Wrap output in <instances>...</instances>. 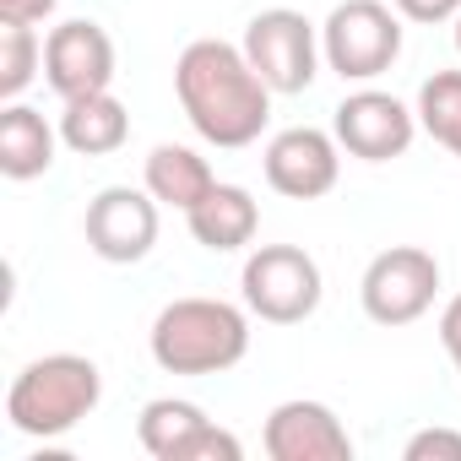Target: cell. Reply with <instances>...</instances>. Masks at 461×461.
<instances>
[{
    "label": "cell",
    "instance_id": "1",
    "mask_svg": "<svg viewBox=\"0 0 461 461\" xmlns=\"http://www.w3.org/2000/svg\"><path fill=\"white\" fill-rule=\"evenodd\" d=\"M174 98L190 120V131L206 147L240 152L256 147L261 131L272 125V87L250 66L245 44L228 39H190L174 60Z\"/></svg>",
    "mask_w": 461,
    "mask_h": 461
},
{
    "label": "cell",
    "instance_id": "2",
    "mask_svg": "<svg viewBox=\"0 0 461 461\" xmlns=\"http://www.w3.org/2000/svg\"><path fill=\"white\" fill-rule=\"evenodd\" d=\"M147 348L163 375H222L250 353V310L206 294L174 299L158 310Z\"/></svg>",
    "mask_w": 461,
    "mask_h": 461
},
{
    "label": "cell",
    "instance_id": "3",
    "mask_svg": "<svg viewBox=\"0 0 461 461\" xmlns=\"http://www.w3.org/2000/svg\"><path fill=\"white\" fill-rule=\"evenodd\" d=\"M104 402V369L82 353L33 358L6 391V423L28 439H66Z\"/></svg>",
    "mask_w": 461,
    "mask_h": 461
},
{
    "label": "cell",
    "instance_id": "4",
    "mask_svg": "<svg viewBox=\"0 0 461 461\" xmlns=\"http://www.w3.org/2000/svg\"><path fill=\"white\" fill-rule=\"evenodd\" d=\"M321 55L342 82H375L402 60V12L391 0H342L321 23Z\"/></svg>",
    "mask_w": 461,
    "mask_h": 461
},
{
    "label": "cell",
    "instance_id": "5",
    "mask_svg": "<svg viewBox=\"0 0 461 461\" xmlns=\"http://www.w3.org/2000/svg\"><path fill=\"white\" fill-rule=\"evenodd\" d=\"M240 294H245V310L267 326H299L321 310L326 299V277H321V261L299 245H261L250 250L245 272H240Z\"/></svg>",
    "mask_w": 461,
    "mask_h": 461
},
{
    "label": "cell",
    "instance_id": "6",
    "mask_svg": "<svg viewBox=\"0 0 461 461\" xmlns=\"http://www.w3.org/2000/svg\"><path fill=\"white\" fill-rule=\"evenodd\" d=\"M439 299V261L423 245H391L380 250L358 277V304L375 326H412Z\"/></svg>",
    "mask_w": 461,
    "mask_h": 461
},
{
    "label": "cell",
    "instance_id": "7",
    "mask_svg": "<svg viewBox=\"0 0 461 461\" xmlns=\"http://www.w3.org/2000/svg\"><path fill=\"white\" fill-rule=\"evenodd\" d=\"M245 55L261 71V82L283 98L310 93V82L321 77V60H326L321 55V28L294 6L256 12L250 28H245Z\"/></svg>",
    "mask_w": 461,
    "mask_h": 461
},
{
    "label": "cell",
    "instance_id": "8",
    "mask_svg": "<svg viewBox=\"0 0 461 461\" xmlns=\"http://www.w3.org/2000/svg\"><path fill=\"white\" fill-rule=\"evenodd\" d=\"M136 439L152 461H240L245 445L234 429L206 418L201 402L185 396H152L136 418Z\"/></svg>",
    "mask_w": 461,
    "mask_h": 461
},
{
    "label": "cell",
    "instance_id": "9",
    "mask_svg": "<svg viewBox=\"0 0 461 461\" xmlns=\"http://www.w3.org/2000/svg\"><path fill=\"white\" fill-rule=\"evenodd\" d=\"M158 195L141 185H104L93 201H87V217H82V234H87V250L109 267H136L152 256L158 245Z\"/></svg>",
    "mask_w": 461,
    "mask_h": 461
},
{
    "label": "cell",
    "instance_id": "10",
    "mask_svg": "<svg viewBox=\"0 0 461 461\" xmlns=\"http://www.w3.org/2000/svg\"><path fill=\"white\" fill-rule=\"evenodd\" d=\"M418 109H407L396 93H380V87H358L348 93L337 109H331V136L342 141L348 158L358 163H391V158H407L412 136H418Z\"/></svg>",
    "mask_w": 461,
    "mask_h": 461
},
{
    "label": "cell",
    "instance_id": "11",
    "mask_svg": "<svg viewBox=\"0 0 461 461\" xmlns=\"http://www.w3.org/2000/svg\"><path fill=\"white\" fill-rule=\"evenodd\" d=\"M267 185L288 201H321L342 179V141L321 125H288L261 152Z\"/></svg>",
    "mask_w": 461,
    "mask_h": 461
},
{
    "label": "cell",
    "instance_id": "12",
    "mask_svg": "<svg viewBox=\"0 0 461 461\" xmlns=\"http://www.w3.org/2000/svg\"><path fill=\"white\" fill-rule=\"evenodd\" d=\"M44 82L60 104L114 87V39L93 17H71L44 39Z\"/></svg>",
    "mask_w": 461,
    "mask_h": 461
},
{
    "label": "cell",
    "instance_id": "13",
    "mask_svg": "<svg viewBox=\"0 0 461 461\" xmlns=\"http://www.w3.org/2000/svg\"><path fill=\"white\" fill-rule=\"evenodd\" d=\"M261 445H267L272 461H353V434H348V423H342L326 402H310V396L277 402V407L267 412Z\"/></svg>",
    "mask_w": 461,
    "mask_h": 461
},
{
    "label": "cell",
    "instance_id": "14",
    "mask_svg": "<svg viewBox=\"0 0 461 461\" xmlns=\"http://www.w3.org/2000/svg\"><path fill=\"white\" fill-rule=\"evenodd\" d=\"M185 228H190V240L212 256H234L256 240V228H261V206L245 185H212L206 201H195L185 212Z\"/></svg>",
    "mask_w": 461,
    "mask_h": 461
},
{
    "label": "cell",
    "instance_id": "15",
    "mask_svg": "<svg viewBox=\"0 0 461 461\" xmlns=\"http://www.w3.org/2000/svg\"><path fill=\"white\" fill-rule=\"evenodd\" d=\"M60 125H50L39 109H28L23 98L0 109V174L28 185L39 174L55 168V152H60Z\"/></svg>",
    "mask_w": 461,
    "mask_h": 461
},
{
    "label": "cell",
    "instance_id": "16",
    "mask_svg": "<svg viewBox=\"0 0 461 461\" xmlns=\"http://www.w3.org/2000/svg\"><path fill=\"white\" fill-rule=\"evenodd\" d=\"M60 141L77 152V158H109L131 141V109L114 98V93H87V98H71L66 114H60Z\"/></svg>",
    "mask_w": 461,
    "mask_h": 461
},
{
    "label": "cell",
    "instance_id": "17",
    "mask_svg": "<svg viewBox=\"0 0 461 461\" xmlns=\"http://www.w3.org/2000/svg\"><path fill=\"white\" fill-rule=\"evenodd\" d=\"M141 185L158 195V206H174V212H190L195 201H206V190L217 185L212 163L185 147V141H158L147 152V168H141Z\"/></svg>",
    "mask_w": 461,
    "mask_h": 461
},
{
    "label": "cell",
    "instance_id": "18",
    "mask_svg": "<svg viewBox=\"0 0 461 461\" xmlns=\"http://www.w3.org/2000/svg\"><path fill=\"white\" fill-rule=\"evenodd\" d=\"M418 125L423 136H434L450 158H461V71H434L418 87Z\"/></svg>",
    "mask_w": 461,
    "mask_h": 461
},
{
    "label": "cell",
    "instance_id": "19",
    "mask_svg": "<svg viewBox=\"0 0 461 461\" xmlns=\"http://www.w3.org/2000/svg\"><path fill=\"white\" fill-rule=\"evenodd\" d=\"M44 71V39L28 23H0V98L17 104Z\"/></svg>",
    "mask_w": 461,
    "mask_h": 461
},
{
    "label": "cell",
    "instance_id": "20",
    "mask_svg": "<svg viewBox=\"0 0 461 461\" xmlns=\"http://www.w3.org/2000/svg\"><path fill=\"white\" fill-rule=\"evenodd\" d=\"M407 461H461V429H418L402 445Z\"/></svg>",
    "mask_w": 461,
    "mask_h": 461
},
{
    "label": "cell",
    "instance_id": "21",
    "mask_svg": "<svg viewBox=\"0 0 461 461\" xmlns=\"http://www.w3.org/2000/svg\"><path fill=\"white\" fill-rule=\"evenodd\" d=\"M391 6L402 12V23H423V28L461 17V0H391Z\"/></svg>",
    "mask_w": 461,
    "mask_h": 461
},
{
    "label": "cell",
    "instance_id": "22",
    "mask_svg": "<svg viewBox=\"0 0 461 461\" xmlns=\"http://www.w3.org/2000/svg\"><path fill=\"white\" fill-rule=\"evenodd\" d=\"M55 6H60V0H0V23H28V28H39V23L55 17Z\"/></svg>",
    "mask_w": 461,
    "mask_h": 461
},
{
    "label": "cell",
    "instance_id": "23",
    "mask_svg": "<svg viewBox=\"0 0 461 461\" xmlns=\"http://www.w3.org/2000/svg\"><path fill=\"white\" fill-rule=\"evenodd\" d=\"M439 342H445V353H450V364L461 375V294L439 310Z\"/></svg>",
    "mask_w": 461,
    "mask_h": 461
},
{
    "label": "cell",
    "instance_id": "24",
    "mask_svg": "<svg viewBox=\"0 0 461 461\" xmlns=\"http://www.w3.org/2000/svg\"><path fill=\"white\" fill-rule=\"evenodd\" d=\"M456 55H461V17H456Z\"/></svg>",
    "mask_w": 461,
    "mask_h": 461
}]
</instances>
